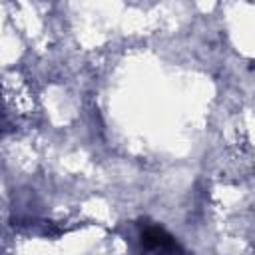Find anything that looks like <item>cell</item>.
<instances>
[{
    "label": "cell",
    "mask_w": 255,
    "mask_h": 255,
    "mask_svg": "<svg viewBox=\"0 0 255 255\" xmlns=\"http://www.w3.org/2000/svg\"><path fill=\"white\" fill-rule=\"evenodd\" d=\"M141 243L159 255H181L179 245L173 241V237L159 227H147L141 233Z\"/></svg>",
    "instance_id": "obj_1"
}]
</instances>
